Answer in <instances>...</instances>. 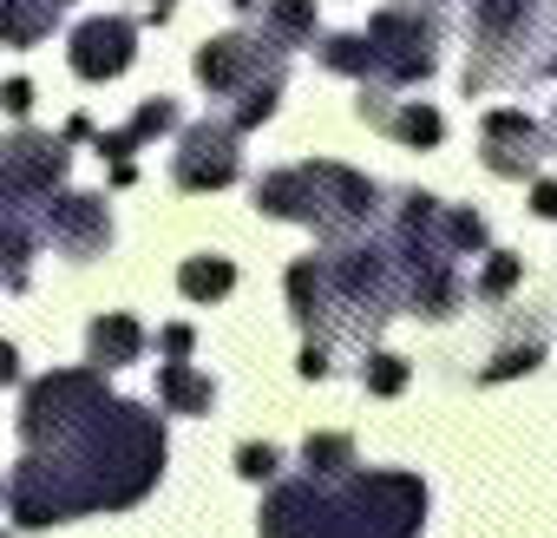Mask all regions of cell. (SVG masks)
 <instances>
[{
  "label": "cell",
  "instance_id": "obj_30",
  "mask_svg": "<svg viewBox=\"0 0 557 538\" xmlns=\"http://www.w3.org/2000/svg\"><path fill=\"white\" fill-rule=\"evenodd\" d=\"M236 8H262V0H236Z\"/></svg>",
  "mask_w": 557,
  "mask_h": 538
},
{
  "label": "cell",
  "instance_id": "obj_25",
  "mask_svg": "<svg viewBox=\"0 0 557 538\" xmlns=\"http://www.w3.org/2000/svg\"><path fill=\"white\" fill-rule=\"evenodd\" d=\"M190 342H197V335H190V329H184V322H171V329H164V335H158V349H164V355H171V362H184V355H190Z\"/></svg>",
  "mask_w": 557,
  "mask_h": 538
},
{
  "label": "cell",
  "instance_id": "obj_16",
  "mask_svg": "<svg viewBox=\"0 0 557 538\" xmlns=\"http://www.w3.org/2000/svg\"><path fill=\"white\" fill-rule=\"evenodd\" d=\"M394 138H407V145H440L446 138V119L433 112V106H400V112H387L381 119Z\"/></svg>",
  "mask_w": 557,
  "mask_h": 538
},
{
  "label": "cell",
  "instance_id": "obj_6",
  "mask_svg": "<svg viewBox=\"0 0 557 538\" xmlns=\"http://www.w3.org/2000/svg\"><path fill=\"white\" fill-rule=\"evenodd\" d=\"M60 178H66V145L60 138L21 132V138L0 145V197H47Z\"/></svg>",
  "mask_w": 557,
  "mask_h": 538
},
{
  "label": "cell",
  "instance_id": "obj_3",
  "mask_svg": "<svg viewBox=\"0 0 557 538\" xmlns=\"http://www.w3.org/2000/svg\"><path fill=\"white\" fill-rule=\"evenodd\" d=\"M106 401H112V394H106L99 368L47 375V381H34V388H27V407H21V440H27V447H53V440H66L73 427H86Z\"/></svg>",
  "mask_w": 557,
  "mask_h": 538
},
{
  "label": "cell",
  "instance_id": "obj_5",
  "mask_svg": "<svg viewBox=\"0 0 557 538\" xmlns=\"http://www.w3.org/2000/svg\"><path fill=\"white\" fill-rule=\"evenodd\" d=\"M236 171H243V158H236V125H190L184 132V151H177V164H171V178L184 184V191H223V184H236Z\"/></svg>",
  "mask_w": 557,
  "mask_h": 538
},
{
  "label": "cell",
  "instance_id": "obj_24",
  "mask_svg": "<svg viewBox=\"0 0 557 538\" xmlns=\"http://www.w3.org/2000/svg\"><path fill=\"white\" fill-rule=\"evenodd\" d=\"M0 106H8L14 119H27V112H34V86H27V80H8V86H0Z\"/></svg>",
  "mask_w": 557,
  "mask_h": 538
},
{
  "label": "cell",
  "instance_id": "obj_18",
  "mask_svg": "<svg viewBox=\"0 0 557 538\" xmlns=\"http://www.w3.org/2000/svg\"><path fill=\"white\" fill-rule=\"evenodd\" d=\"M322 66H335V73H374L368 34H335V40H322Z\"/></svg>",
  "mask_w": 557,
  "mask_h": 538
},
{
  "label": "cell",
  "instance_id": "obj_9",
  "mask_svg": "<svg viewBox=\"0 0 557 538\" xmlns=\"http://www.w3.org/2000/svg\"><path fill=\"white\" fill-rule=\"evenodd\" d=\"M47 230H53V243H60L66 256H79V262L112 243V217H106L99 197H60L53 217H47Z\"/></svg>",
  "mask_w": 557,
  "mask_h": 538
},
{
  "label": "cell",
  "instance_id": "obj_4",
  "mask_svg": "<svg viewBox=\"0 0 557 538\" xmlns=\"http://www.w3.org/2000/svg\"><path fill=\"white\" fill-rule=\"evenodd\" d=\"M368 47H374V73L394 80V86L433 73V21H420L413 8H387L368 27Z\"/></svg>",
  "mask_w": 557,
  "mask_h": 538
},
{
  "label": "cell",
  "instance_id": "obj_14",
  "mask_svg": "<svg viewBox=\"0 0 557 538\" xmlns=\"http://www.w3.org/2000/svg\"><path fill=\"white\" fill-rule=\"evenodd\" d=\"M177 290H184L190 303H216V296L236 290V269H230V256H190V262L177 269Z\"/></svg>",
  "mask_w": 557,
  "mask_h": 538
},
{
  "label": "cell",
  "instance_id": "obj_11",
  "mask_svg": "<svg viewBox=\"0 0 557 538\" xmlns=\"http://www.w3.org/2000/svg\"><path fill=\"white\" fill-rule=\"evenodd\" d=\"M145 355V329L132 316H99L92 322V368H125Z\"/></svg>",
  "mask_w": 557,
  "mask_h": 538
},
{
  "label": "cell",
  "instance_id": "obj_22",
  "mask_svg": "<svg viewBox=\"0 0 557 538\" xmlns=\"http://www.w3.org/2000/svg\"><path fill=\"white\" fill-rule=\"evenodd\" d=\"M537 355H544L537 342H511V349H498V362L485 368V381H505V375H531V368H537Z\"/></svg>",
  "mask_w": 557,
  "mask_h": 538
},
{
  "label": "cell",
  "instance_id": "obj_27",
  "mask_svg": "<svg viewBox=\"0 0 557 538\" xmlns=\"http://www.w3.org/2000/svg\"><path fill=\"white\" fill-rule=\"evenodd\" d=\"M531 210L537 217H557V184H531Z\"/></svg>",
  "mask_w": 557,
  "mask_h": 538
},
{
  "label": "cell",
  "instance_id": "obj_12",
  "mask_svg": "<svg viewBox=\"0 0 557 538\" xmlns=\"http://www.w3.org/2000/svg\"><path fill=\"white\" fill-rule=\"evenodd\" d=\"M158 394H164L171 414H210V401H216V388L197 368H184V362H164L158 368Z\"/></svg>",
  "mask_w": 557,
  "mask_h": 538
},
{
  "label": "cell",
  "instance_id": "obj_2",
  "mask_svg": "<svg viewBox=\"0 0 557 538\" xmlns=\"http://www.w3.org/2000/svg\"><path fill=\"white\" fill-rule=\"evenodd\" d=\"M283 53L289 47H275V40H249V34H223L197 53V80L210 93H236V132L262 125L275 112V93H283Z\"/></svg>",
  "mask_w": 557,
  "mask_h": 538
},
{
  "label": "cell",
  "instance_id": "obj_28",
  "mask_svg": "<svg viewBox=\"0 0 557 538\" xmlns=\"http://www.w3.org/2000/svg\"><path fill=\"white\" fill-rule=\"evenodd\" d=\"M0 381H21V355H14V342H0Z\"/></svg>",
  "mask_w": 557,
  "mask_h": 538
},
{
  "label": "cell",
  "instance_id": "obj_1",
  "mask_svg": "<svg viewBox=\"0 0 557 538\" xmlns=\"http://www.w3.org/2000/svg\"><path fill=\"white\" fill-rule=\"evenodd\" d=\"M256 204L269 217H296V223H315V230H355L374 217V184L348 164H296V171H275L262 178Z\"/></svg>",
  "mask_w": 557,
  "mask_h": 538
},
{
  "label": "cell",
  "instance_id": "obj_13",
  "mask_svg": "<svg viewBox=\"0 0 557 538\" xmlns=\"http://www.w3.org/2000/svg\"><path fill=\"white\" fill-rule=\"evenodd\" d=\"M262 27L275 47H315V0H269Z\"/></svg>",
  "mask_w": 557,
  "mask_h": 538
},
{
  "label": "cell",
  "instance_id": "obj_15",
  "mask_svg": "<svg viewBox=\"0 0 557 538\" xmlns=\"http://www.w3.org/2000/svg\"><path fill=\"white\" fill-rule=\"evenodd\" d=\"M27 256H34V236H27V223L0 204V290H21L27 283Z\"/></svg>",
  "mask_w": 557,
  "mask_h": 538
},
{
  "label": "cell",
  "instance_id": "obj_21",
  "mask_svg": "<svg viewBox=\"0 0 557 538\" xmlns=\"http://www.w3.org/2000/svg\"><path fill=\"white\" fill-rule=\"evenodd\" d=\"M361 381H368V394H400V388H407V362H400V355H374V362L361 368Z\"/></svg>",
  "mask_w": 557,
  "mask_h": 538
},
{
  "label": "cell",
  "instance_id": "obj_10",
  "mask_svg": "<svg viewBox=\"0 0 557 538\" xmlns=\"http://www.w3.org/2000/svg\"><path fill=\"white\" fill-rule=\"evenodd\" d=\"M66 0H0V40L8 47H34L60 27Z\"/></svg>",
  "mask_w": 557,
  "mask_h": 538
},
{
  "label": "cell",
  "instance_id": "obj_31",
  "mask_svg": "<svg viewBox=\"0 0 557 538\" xmlns=\"http://www.w3.org/2000/svg\"><path fill=\"white\" fill-rule=\"evenodd\" d=\"M0 538H8V531H0Z\"/></svg>",
  "mask_w": 557,
  "mask_h": 538
},
{
  "label": "cell",
  "instance_id": "obj_26",
  "mask_svg": "<svg viewBox=\"0 0 557 538\" xmlns=\"http://www.w3.org/2000/svg\"><path fill=\"white\" fill-rule=\"evenodd\" d=\"M296 368H302V375H309V381H322V375H329V349H322V342H309V349H302V362H296Z\"/></svg>",
  "mask_w": 557,
  "mask_h": 538
},
{
  "label": "cell",
  "instance_id": "obj_20",
  "mask_svg": "<svg viewBox=\"0 0 557 538\" xmlns=\"http://www.w3.org/2000/svg\"><path fill=\"white\" fill-rule=\"evenodd\" d=\"M177 125V106L171 99H151V106H138V119L125 125L132 132V145H145V138H158V132H171Z\"/></svg>",
  "mask_w": 557,
  "mask_h": 538
},
{
  "label": "cell",
  "instance_id": "obj_7",
  "mask_svg": "<svg viewBox=\"0 0 557 538\" xmlns=\"http://www.w3.org/2000/svg\"><path fill=\"white\" fill-rule=\"evenodd\" d=\"M132 53H138V27L132 21H119V14H99V21H86L79 34H73V73L79 80H119L125 66H132Z\"/></svg>",
  "mask_w": 557,
  "mask_h": 538
},
{
  "label": "cell",
  "instance_id": "obj_8",
  "mask_svg": "<svg viewBox=\"0 0 557 538\" xmlns=\"http://www.w3.org/2000/svg\"><path fill=\"white\" fill-rule=\"evenodd\" d=\"M537 151H544V132L518 112V106H498L485 119V171L498 178H531L537 171Z\"/></svg>",
  "mask_w": 557,
  "mask_h": 538
},
{
  "label": "cell",
  "instance_id": "obj_19",
  "mask_svg": "<svg viewBox=\"0 0 557 538\" xmlns=\"http://www.w3.org/2000/svg\"><path fill=\"white\" fill-rule=\"evenodd\" d=\"M518 277H524V262H518V256H505V249H498V256H492V262H485V277H479V296H485V303H498V296H505V290H511V283H518Z\"/></svg>",
  "mask_w": 557,
  "mask_h": 538
},
{
  "label": "cell",
  "instance_id": "obj_29",
  "mask_svg": "<svg viewBox=\"0 0 557 538\" xmlns=\"http://www.w3.org/2000/svg\"><path fill=\"white\" fill-rule=\"evenodd\" d=\"M171 8H177V0H151V21H171Z\"/></svg>",
  "mask_w": 557,
  "mask_h": 538
},
{
  "label": "cell",
  "instance_id": "obj_17",
  "mask_svg": "<svg viewBox=\"0 0 557 538\" xmlns=\"http://www.w3.org/2000/svg\"><path fill=\"white\" fill-rule=\"evenodd\" d=\"M302 453H309V466H315L322 479H348V473H355V440H348V433H309Z\"/></svg>",
  "mask_w": 557,
  "mask_h": 538
},
{
  "label": "cell",
  "instance_id": "obj_23",
  "mask_svg": "<svg viewBox=\"0 0 557 538\" xmlns=\"http://www.w3.org/2000/svg\"><path fill=\"white\" fill-rule=\"evenodd\" d=\"M275 466H283L275 447H236V473L243 479H275Z\"/></svg>",
  "mask_w": 557,
  "mask_h": 538
}]
</instances>
